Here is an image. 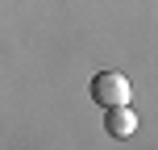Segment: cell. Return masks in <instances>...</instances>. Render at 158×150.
Listing matches in <instances>:
<instances>
[{
	"label": "cell",
	"instance_id": "7a4b0ae2",
	"mask_svg": "<svg viewBox=\"0 0 158 150\" xmlns=\"http://www.w3.org/2000/svg\"><path fill=\"white\" fill-rule=\"evenodd\" d=\"M104 129H108L112 138H129L137 129V113L129 109V104H112V109L104 113Z\"/></svg>",
	"mask_w": 158,
	"mask_h": 150
},
{
	"label": "cell",
	"instance_id": "6da1fadb",
	"mask_svg": "<svg viewBox=\"0 0 158 150\" xmlns=\"http://www.w3.org/2000/svg\"><path fill=\"white\" fill-rule=\"evenodd\" d=\"M87 92H92V100L100 104V109H112V104H129V100H133V88H129V79L121 75V71H100V75H92Z\"/></svg>",
	"mask_w": 158,
	"mask_h": 150
}]
</instances>
